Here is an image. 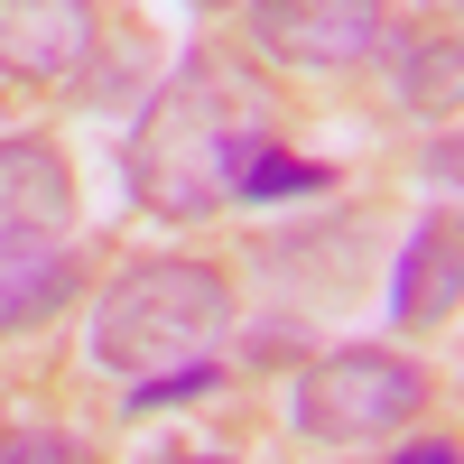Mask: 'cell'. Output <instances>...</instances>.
Listing matches in <instances>:
<instances>
[{
  "label": "cell",
  "mask_w": 464,
  "mask_h": 464,
  "mask_svg": "<svg viewBox=\"0 0 464 464\" xmlns=\"http://www.w3.org/2000/svg\"><path fill=\"white\" fill-rule=\"evenodd\" d=\"M400 102L409 111H455L464 102V37H418L400 65Z\"/></svg>",
  "instance_id": "9"
},
{
  "label": "cell",
  "mask_w": 464,
  "mask_h": 464,
  "mask_svg": "<svg viewBox=\"0 0 464 464\" xmlns=\"http://www.w3.org/2000/svg\"><path fill=\"white\" fill-rule=\"evenodd\" d=\"M93 37H102L93 0H0V65L28 84H65L93 56Z\"/></svg>",
  "instance_id": "5"
},
{
  "label": "cell",
  "mask_w": 464,
  "mask_h": 464,
  "mask_svg": "<svg viewBox=\"0 0 464 464\" xmlns=\"http://www.w3.org/2000/svg\"><path fill=\"white\" fill-rule=\"evenodd\" d=\"M0 464H93V455L56 428H19V437H0Z\"/></svg>",
  "instance_id": "12"
},
{
  "label": "cell",
  "mask_w": 464,
  "mask_h": 464,
  "mask_svg": "<svg viewBox=\"0 0 464 464\" xmlns=\"http://www.w3.org/2000/svg\"><path fill=\"white\" fill-rule=\"evenodd\" d=\"M205 391H214V362H177V372H159V381H140L130 409H177V400H205Z\"/></svg>",
  "instance_id": "11"
},
{
  "label": "cell",
  "mask_w": 464,
  "mask_h": 464,
  "mask_svg": "<svg viewBox=\"0 0 464 464\" xmlns=\"http://www.w3.org/2000/svg\"><path fill=\"white\" fill-rule=\"evenodd\" d=\"M260 84H242L223 56H186L159 111L140 121L130 149V196L159 214H214L242 196V177L260 159Z\"/></svg>",
  "instance_id": "1"
},
{
  "label": "cell",
  "mask_w": 464,
  "mask_h": 464,
  "mask_svg": "<svg viewBox=\"0 0 464 464\" xmlns=\"http://www.w3.org/2000/svg\"><path fill=\"white\" fill-rule=\"evenodd\" d=\"M242 196H325V168L316 159H288V149H260L251 177H242Z\"/></svg>",
  "instance_id": "10"
},
{
  "label": "cell",
  "mask_w": 464,
  "mask_h": 464,
  "mask_svg": "<svg viewBox=\"0 0 464 464\" xmlns=\"http://www.w3.org/2000/svg\"><path fill=\"white\" fill-rule=\"evenodd\" d=\"M391 464H464L455 446H409V455H391Z\"/></svg>",
  "instance_id": "13"
},
{
  "label": "cell",
  "mask_w": 464,
  "mask_h": 464,
  "mask_svg": "<svg viewBox=\"0 0 464 464\" xmlns=\"http://www.w3.org/2000/svg\"><path fill=\"white\" fill-rule=\"evenodd\" d=\"M428 400V372L391 362V353H334L297 381V428L306 437H334V446H362V437H391L400 418H418Z\"/></svg>",
  "instance_id": "3"
},
{
  "label": "cell",
  "mask_w": 464,
  "mask_h": 464,
  "mask_svg": "<svg viewBox=\"0 0 464 464\" xmlns=\"http://www.w3.org/2000/svg\"><path fill=\"white\" fill-rule=\"evenodd\" d=\"M251 37L288 65H353L381 37V0H260Z\"/></svg>",
  "instance_id": "4"
},
{
  "label": "cell",
  "mask_w": 464,
  "mask_h": 464,
  "mask_svg": "<svg viewBox=\"0 0 464 464\" xmlns=\"http://www.w3.org/2000/svg\"><path fill=\"white\" fill-rule=\"evenodd\" d=\"M65 297H74V251L65 242L0 260V325H37V316H56Z\"/></svg>",
  "instance_id": "8"
},
{
  "label": "cell",
  "mask_w": 464,
  "mask_h": 464,
  "mask_svg": "<svg viewBox=\"0 0 464 464\" xmlns=\"http://www.w3.org/2000/svg\"><path fill=\"white\" fill-rule=\"evenodd\" d=\"M223 316H232V297H223L214 269H196V260H149V269H130V279L102 297L93 362L159 381V372H177L186 353H196V343H214Z\"/></svg>",
  "instance_id": "2"
},
{
  "label": "cell",
  "mask_w": 464,
  "mask_h": 464,
  "mask_svg": "<svg viewBox=\"0 0 464 464\" xmlns=\"http://www.w3.org/2000/svg\"><path fill=\"white\" fill-rule=\"evenodd\" d=\"M168 464H223V455H168Z\"/></svg>",
  "instance_id": "14"
},
{
  "label": "cell",
  "mask_w": 464,
  "mask_h": 464,
  "mask_svg": "<svg viewBox=\"0 0 464 464\" xmlns=\"http://www.w3.org/2000/svg\"><path fill=\"white\" fill-rule=\"evenodd\" d=\"M455 297H464V223H455V214H428V223L400 242L391 316H400V325H437Z\"/></svg>",
  "instance_id": "7"
},
{
  "label": "cell",
  "mask_w": 464,
  "mask_h": 464,
  "mask_svg": "<svg viewBox=\"0 0 464 464\" xmlns=\"http://www.w3.org/2000/svg\"><path fill=\"white\" fill-rule=\"evenodd\" d=\"M47 242H65V168L56 149L10 140L0 149V260L47 251Z\"/></svg>",
  "instance_id": "6"
},
{
  "label": "cell",
  "mask_w": 464,
  "mask_h": 464,
  "mask_svg": "<svg viewBox=\"0 0 464 464\" xmlns=\"http://www.w3.org/2000/svg\"><path fill=\"white\" fill-rule=\"evenodd\" d=\"M205 10H223V0H205Z\"/></svg>",
  "instance_id": "15"
}]
</instances>
